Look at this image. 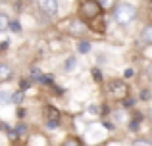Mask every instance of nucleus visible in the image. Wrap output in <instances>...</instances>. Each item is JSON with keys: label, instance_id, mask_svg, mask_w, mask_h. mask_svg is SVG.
<instances>
[{"label": "nucleus", "instance_id": "f257e3e1", "mask_svg": "<svg viewBox=\"0 0 152 146\" xmlns=\"http://www.w3.org/2000/svg\"><path fill=\"white\" fill-rule=\"evenodd\" d=\"M137 17V8L131 2H119L114 6V21L119 27H127L135 21Z\"/></svg>", "mask_w": 152, "mask_h": 146}, {"label": "nucleus", "instance_id": "f03ea898", "mask_svg": "<svg viewBox=\"0 0 152 146\" xmlns=\"http://www.w3.org/2000/svg\"><path fill=\"white\" fill-rule=\"evenodd\" d=\"M37 10L46 19H56L60 14V0H35Z\"/></svg>", "mask_w": 152, "mask_h": 146}, {"label": "nucleus", "instance_id": "7ed1b4c3", "mask_svg": "<svg viewBox=\"0 0 152 146\" xmlns=\"http://www.w3.org/2000/svg\"><path fill=\"white\" fill-rule=\"evenodd\" d=\"M102 8L100 4H98V0H85V2L81 4V15L83 17H87L89 21H93V19H96L98 15L102 14Z\"/></svg>", "mask_w": 152, "mask_h": 146}, {"label": "nucleus", "instance_id": "20e7f679", "mask_svg": "<svg viewBox=\"0 0 152 146\" xmlns=\"http://www.w3.org/2000/svg\"><path fill=\"white\" fill-rule=\"evenodd\" d=\"M12 68L6 64V62H0V83H4V81H8V79L12 77Z\"/></svg>", "mask_w": 152, "mask_h": 146}, {"label": "nucleus", "instance_id": "39448f33", "mask_svg": "<svg viewBox=\"0 0 152 146\" xmlns=\"http://www.w3.org/2000/svg\"><path fill=\"white\" fill-rule=\"evenodd\" d=\"M141 41L145 42V44L152 46V25H148V27H145V29H142V33H141Z\"/></svg>", "mask_w": 152, "mask_h": 146}, {"label": "nucleus", "instance_id": "423d86ee", "mask_svg": "<svg viewBox=\"0 0 152 146\" xmlns=\"http://www.w3.org/2000/svg\"><path fill=\"white\" fill-rule=\"evenodd\" d=\"M8 27H10V17H8L6 14H2V12H0V33H2V31H6Z\"/></svg>", "mask_w": 152, "mask_h": 146}, {"label": "nucleus", "instance_id": "0eeeda50", "mask_svg": "<svg viewBox=\"0 0 152 146\" xmlns=\"http://www.w3.org/2000/svg\"><path fill=\"white\" fill-rule=\"evenodd\" d=\"M75 68H77V58H75V56H69L66 60V71H73Z\"/></svg>", "mask_w": 152, "mask_h": 146}, {"label": "nucleus", "instance_id": "6e6552de", "mask_svg": "<svg viewBox=\"0 0 152 146\" xmlns=\"http://www.w3.org/2000/svg\"><path fill=\"white\" fill-rule=\"evenodd\" d=\"M77 48L81 50L83 54H87V52H91V48H93V46H91V42H85V41H81V42L77 44Z\"/></svg>", "mask_w": 152, "mask_h": 146}, {"label": "nucleus", "instance_id": "1a4fd4ad", "mask_svg": "<svg viewBox=\"0 0 152 146\" xmlns=\"http://www.w3.org/2000/svg\"><path fill=\"white\" fill-rule=\"evenodd\" d=\"M98 4H100L102 10H110V8H114L115 0H98Z\"/></svg>", "mask_w": 152, "mask_h": 146}, {"label": "nucleus", "instance_id": "9d476101", "mask_svg": "<svg viewBox=\"0 0 152 146\" xmlns=\"http://www.w3.org/2000/svg\"><path fill=\"white\" fill-rule=\"evenodd\" d=\"M8 29H12L14 33H19L21 31V25H19V21H10V27Z\"/></svg>", "mask_w": 152, "mask_h": 146}, {"label": "nucleus", "instance_id": "9b49d317", "mask_svg": "<svg viewBox=\"0 0 152 146\" xmlns=\"http://www.w3.org/2000/svg\"><path fill=\"white\" fill-rule=\"evenodd\" d=\"M133 146H152V142L150 140H145V139H137L133 142Z\"/></svg>", "mask_w": 152, "mask_h": 146}, {"label": "nucleus", "instance_id": "f8f14e48", "mask_svg": "<svg viewBox=\"0 0 152 146\" xmlns=\"http://www.w3.org/2000/svg\"><path fill=\"white\" fill-rule=\"evenodd\" d=\"M64 146H81V144H79L75 139H69V140H66V142H64Z\"/></svg>", "mask_w": 152, "mask_h": 146}, {"label": "nucleus", "instance_id": "ddd939ff", "mask_svg": "<svg viewBox=\"0 0 152 146\" xmlns=\"http://www.w3.org/2000/svg\"><path fill=\"white\" fill-rule=\"evenodd\" d=\"M150 117H152V108H150Z\"/></svg>", "mask_w": 152, "mask_h": 146}]
</instances>
